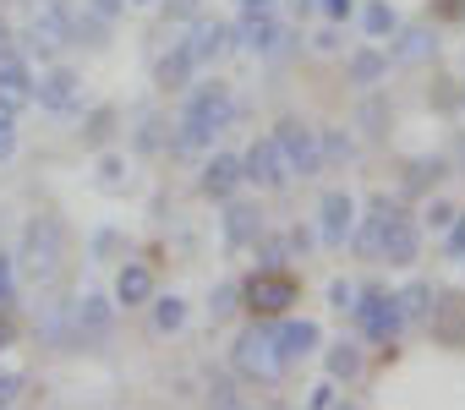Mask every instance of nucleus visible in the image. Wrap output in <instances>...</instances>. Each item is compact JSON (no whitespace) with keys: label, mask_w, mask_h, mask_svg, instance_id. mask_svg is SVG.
<instances>
[{"label":"nucleus","mask_w":465,"mask_h":410,"mask_svg":"<svg viewBox=\"0 0 465 410\" xmlns=\"http://www.w3.org/2000/svg\"><path fill=\"white\" fill-rule=\"evenodd\" d=\"M351 301H356V285L334 279V285H329V307H334V312H351Z\"/></svg>","instance_id":"4c0bfd02"},{"label":"nucleus","mask_w":465,"mask_h":410,"mask_svg":"<svg viewBox=\"0 0 465 410\" xmlns=\"http://www.w3.org/2000/svg\"><path fill=\"white\" fill-rule=\"evenodd\" d=\"M230 361H236V372L252 377V383H280L285 366H291V361L280 356V339H274L269 323H252V328L236 339V356H230Z\"/></svg>","instance_id":"f03ea898"},{"label":"nucleus","mask_w":465,"mask_h":410,"mask_svg":"<svg viewBox=\"0 0 465 410\" xmlns=\"http://www.w3.org/2000/svg\"><path fill=\"white\" fill-rule=\"evenodd\" d=\"M449 225H454V230H449V252L460 258V252H465V214H454Z\"/></svg>","instance_id":"37998d69"},{"label":"nucleus","mask_w":465,"mask_h":410,"mask_svg":"<svg viewBox=\"0 0 465 410\" xmlns=\"http://www.w3.org/2000/svg\"><path fill=\"white\" fill-rule=\"evenodd\" d=\"M0 104H12V110L34 104V77H28V61L17 50H0Z\"/></svg>","instance_id":"ddd939ff"},{"label":"nucleus","mask_w":465,"mask_h":410,"mask_svg":"<svg viewBox=\"0 0 465 410\" xmlns=\"http://www.w3.org/2000/svg\"><path fill=\"white\" fill-rule=\"evenodd\" d=\"M389 39H394V50H389V66H421V61H432V50H438V39H432V28H427V23L394 28Z\"/></svg>","instance_id":"2eb2a0df"},{"label":"nucleus","mask_w":465,"mask_h":410,"mask_svg":"<svg viewBox=\"0 0 465 410\" xmlns=\"http://www.w3.org/2000/svg\"><path fill=\"white\" fill-rule=\"evenodd\" d=\"M77 88H83V83H77V72L55 66V72H45V77L34 83V99H39L45 110H55V115H61V110H77Z\"/></svg>","instance_id":"a211bd4d"},{"label":"nucleus","mask_w":465,"mask_h":410,"mask_svg":"<svg viewBox=\"0 0 465 410\" xmlns=\"http://www.w3.org/2000/svg\"><path fill=\"white\" fill-rule=\"evenodd\" d=\"M242 159L236 153H213L208 164H203V181H197V191L203 197H213V202H230V197H236L242 191Z\"/></svg>","instance_id":"9b49d317"},{"label":"nucleus","mask_w":465,"mask_h":410,"mask_svg":"<svg viewBox=\"0 0 465 410\" xmlns=\"http://www.w3.org/2000/svg\"><path fill=\"white\" fill-rule=\"evenodd\" d=\"M291 6H296V12H307V6H312V0H291Z\"/></svg>","instance_id":"5fc2aeb1"},{"label":"nucleus","mask_w":465,"mask_h":410,"mask_svg":"<svg viewBox=\"0 0 465 410\" xmlns=\"http://www.w3.org/2000/svg\"><path fill=\"white\" fill-rule=\"evenodd\" d=\"M427 323H432V339L438 345H465V296H432V312H427Z\"/></svg>","instance_id":"dca6fc26"},{"label":"nucleus","mask_w":465,"mask_h":410,"mask_svg":"<svg viewBox=\"0 0 465 410\" xmlns=\"http://www.w3.org/2000/svg\"><path fill=\"white\" fill-rule=\"evenodd\" d=\"M230 115H236V99H230V88H224V83H203V88H192L181 121H192V126H203V132L213 137V132L230 126Z\"/></svg>","instance_id":"6e6552de"},{"label":"nucleus","mask_w":465,"mask_h":410,"mask_svg":"<svg viewBox=\"0 0 465 410\" xmlns=\"http://www.w3.org/2000/svg\"><path fill=\"white\" fill-rule=\"evenodd\" d=\"M61 258H66V230H61V220H50V214L28 220V225H23V247H17L12 263H23L28 279H55Z\"/></svg>","instance_id":"f257e3e1"},{"label":"nucleus","mask_w":465,"mask_h":410,"mask_svg":"<svg viewBox=\"0 0 465 410\" xmlns=\"http://www.w3.org/2000/svg\"><path fill=\"white\" fill-rule=\"evenodd\" d=\"M416 247H421L416 225H411L400 209H394V214H383V225H378V236H372V258H378V263L405 268V263H416Z\"/></svg>","instance_id":"0eeeda50"},{"label":"nucleus","mask_w":465,"mask_h":410,"mask_svg":"<svg viewBox=\"0 0 465 410\" xmlns=\"http://www.w3.org/2000/svg\"><path fill=\"white\" fill-rule=\"evenodd\" d=\"M274 148H280L285 175H318V170H323L318 132H312V126H302V121H280V126H274Z\"/></svg>","instance_id":"39448f33"},{"label":"nucleus","mask_w":465,"mask_h":410,"mask_svg":"<svg viewBox=\"0 0 465 410\" xmlns=\"http://www.w3.org/2000/svg\"><path fill=\"white\" fill-rule=\"evenodd\" d=\"M356 372H361V345H351V339L329 345V377H334V383H351Z\"/></svg>","instance_id":"b1692460"},{"label":"nucleus","mask_w":465,"mask_h":410,"mask_svg":"<svg viewBox=\"0 0 465 410\" xmlns=\"http://www.w3.org/2000/svg\"><path fill=\"white\" fill-rule=\"evenodd\" d=\"M383 121H389V110H383V99H367V104H361V126H367L372 137H383Z\"/></svg>","instance_id":"473e14b6"},{"label":"nucleus","mask_w":465,"mask_h":410,"mask_svg":"<svg viewBox=\"0 0 465 410\" xmlns=\"http://www.w3.org/2000/svg\"><path fill=\"white\" fill-rule=\"evenodd\" d=\"M296 296H302V285H296L285 268H258V274L242 285V301L252 307V317H285V312L296 307Z\"/></svg>","instance_id":"7ed1b4c3"},{"label":"nucleus","mask_w":465,"mask_h":410,"mask_svg":"<svg viewBox=\"0 0 465 410\" xmlns=\"http://www.w3.org/2000/svg\"><path fill=\"white\" fill-rule=\"evenodd\" d=\"M460 258H465V252H460Z\"/></svg>","instance_id":"13d9d810"},{"label":"nucleus","mask_w":465,"mask_h":410,"mask_svg":"<svg viewBox=\"0 0 465 410\" xmlns=\"http://www.w3.org/2000/svg\"><path fill=\"white\" fill-rule=\"evenodd\" d=\"M12 148H17V137H12V132H0V164L12 159Z\"/></svg>","instance_id":"8fccbe9b"},{"label":"nucleus","mask_w":465,"mask_h":410,"mask_svg":"<svg viewBox=\"0 0 465 410\" xmlns=\"http://www.w3.org/2000/svg\"><path fill=\"white\" fill-rule=\"evenodd\" d=\"M263 12H274V0H242V17H263Z\"/></svg>","instance_id":"de8ad7c7"},{"label":"nucleus","mask_w":465,"mask_h":410,"mask_svg":"<svg viewBox=\"0 0 465 410\" xmlns=\"http://www.w3.org/2000/svg\"><path fill=\"white\" fill-rule=\"evenodd\" d=\"M72 44V6L66 0H34V23H28V50L61 55Z\"/></svg>","instance_id":"423d86ee"},{"label":"nucleus","mask_w":465,"mask_h":410,"mask_svg":"<svg viewBox=\"0 0 465 410\" xmlns=\"http://www.w3.org/2000/svg\"><path fill=\"white\" fill-rule=\"evenodd\" d=\"M438 12H443V17H465V0H443Z\"/></svg>","instance_id":"3c124183"},{"label":"nucleus","mask_w":465,"mask_h":410,"mask_svg":"<svg viewBox=\"0 0 465 410\" xmlns=\"http://www.w3.org/2000/svg\"><path fill=\"white\" fill-rule=\"evenodd\" d=\"M99 186H104V191H121V186H126V159H121V153H104V159H99Z\"/></svg>","instance_id":"c85d7f7f"},{"label":"nucleus","mask_w":465,"mask_h":410,"mask_svg":"<svg viewBox=\"0 0 465 410\" xmlns=\"http://www.w3.org/2000/svg\"><path fill=\"white\" fill-rule=\"evenodd\" d=\"M285 247H291V252H307V247H312V230H302V225H296V230L285 236Z\"/></svg>","instance_id":"a18cd8bd"},{"label":"nucleus","mask_w":465,"mask_h":410,"mask_svg":"<svg viewBox=\"0 0 465 410\" xmlns=\"http://www.w3.org/2000/svg\"><path fill=\"white\" fill-rule=\"evenodd\" d=\"M208 405H236V388H230V377H208Z\"/></svg>","instance_id":"58836bf2"},{"label":"nucleus","mask_w":465,"mask_h":410,"mask_svg":"<svg viewBox=\"0 0 465 410\" xmlns=\"http://www.w3.org/2000/svg\"><path fill=\"white\" fill-rule=\"evenodd\" d=\"M318 153L323 159H356V142L340 137V132H318Z\"/></svg>","instance_id":"7c9ffc66"},{"label":"nucleus","mask_w":465,"mask_h":410,"mask_svg":"<svg viewBox=\"0 0 465 410\" xmlns=\"http://www.w3.org/2000/svg\"><path fill=\"white\" fill-rule=\"evenodd\" d=\"M258 236H263V214H258V202H230V209H224V241H230V252L252 247Z\"/></svg>","instance_id":"6ab92c4d"},{"label":"nucleus","mask_w":465,"mask_h":410,"mask_svg":"<svg viewBox=\"0 0 465 410\" xmlns=\"http://www.w3.org/2000/svg\"><path fill=\"white\" fill-rule=\"evenodd\" d=\"M197 66H192V55H186V44H175L170 55H159V66H153V83L159 88H186V77H192Z\"/></svg>","instance_id":"4be33fe9"},{"label":"nucleus","mask_w":465,"mask_h":410,"mask_svg":"<svg viewBox=\"0 0 465 410\" xmlns=\"http://www.w3.org/2000/svg\"><path fill=\"white\" fill-rule=\"evenodd\" d=\"M460 23H465V17H460Z\"/></svg>","instance_id":"4d7b16f0"},{"label":"nucleus","mask_w":465,"mask_h":410,"mask_svg":"<svg viewBox=\"0 0 465 410\" xmlns=\"http://www.w3.org/2000/svg\"><path fill=\"white\" fill-rule=\"evenodd\" d=\"M236 39H242V50H252V55H274V50L285 44V28L274 23V12H263V17H242Z\"/></svg>","instance_id":"aec40b11"},{"label":"nucleus","mask_w":465,"mask_h":410,"mask_svg":"<svg viewBox=\"0 0 465 410\" xmlns=\"http://www.w3.org/2000/svg\"><path fill=\"white\" fill-rule=\"evenodd\" d=\"M12 296H17V268H12L6 252H0V307H12Z\"/></svg>","instance_id":"c9c22d12"},{"label":"nucleus","mask_w":465,"mask_h":410,"mask_svg":"<svg viewBox=\"0 0 465 410\" xmlns=\"http://www.w3.org/2000/svg\"><path fill=\"white\" fill-rule=\"evenodd\" d=\"M318 6H323V17H329V23H351L356 0H318Z\"/></svg>","instance_id":"ea45409f"},{"label":"nucleus","mask_w":465,"mask_h":410,"mask_svg":"<svg viewBox=\"0 0 465 410\" xmlns=\"http://www.w3.org/2000/svg\"><path fill=\"white\" fill-rule=\"evenodd\" d=\"M236 301H242V285H230V279H224V285H213L208 312H213V317H230V312H236Z\"/></svg>","instance_id":"c756f323"},{"label":"nucleus","mask_w":465,"mask_h":410,"mask_svg":"<svg viewBox=\"0 0 465 410\" xmlns=\"http://www.w3.org/2000/svg\"><path fill=\"white\" fill-rule=\"evenodd\" d=\"M208 142H213V137H208L203 126H192V121H181V126H175V137H170V153H203Z\"/></svg>","instance_id":"cd10ccee"},{"label":"nucleus","mask_w":465,"mask_h":410,"mask_svg":"<svg viewBox=\"0 0 465 410\" xmlns=\"http://www.w3.org/2000/svg\"><path fill=\"white\" fill-rule=\"evenodd\" d=\"M110 126H115V110H94V121H88V132H83V137L99 148V142L110 137Z\"/></svg>","instance_id":"72a5a7b5"},{"label":"nucleus","mask_w":465,"mask_h":410,"mask_svg":"<svg viewBox=\"0 0 465 410\" xmlns=\"http://www.w3.org/2000/svg\"><path fill=\"white\" fill-rule=\"evenodd\" d=\"M132 6H148V0H132Z\"/></svg>","instance_id":"6e6d98bb"},{"label":"nucleus","mask_w":465,"mask_h":410,"mask_svg":"<svg viewBox=\"0 0 465 410\" xmlns=\"http://www.w3.org/2000/svg\"><path fill=\"white\" fill-rule=\"evenodd\" d=\"M274 339H280V356H285V361H307V356L323 345V328H318L312 317H285V323L274 328Z\"/></svg>","instance_id":"f3484780"},{"label":"nucleus","mask_w":465,"mask_h":410,"mask_svg":"<svg viewBox=\"0 0 465 410\" xmlns=\"http://www.w3.org/2000/svg\"><path fill=\"white\" fill-rule=\"evenodd\" d=\"M115 247H121V236H115V230H99V236H94V252H99V258H110Z\"/></svg>","instance_id":"c03bdc74"},{"label":"nucleus","mask_w":465,"mask_h":410,"mask_svg":"<svg viewBox=\"0 0 465 410\" xmlns=\"http://www.w3.org/2000/svg\"><path fill=\"white\" fill-rule=\"evenodd\" d=\"M12 115H17L12 104H0V132H12Z\"/></svg>","instance_id":"603ef678"},{"label":"nucleus","mask_w":465,"mask_h":410,"mask_svg":"<svg viewBox=\"0 0 465 410\" xmlns=\"http://www.w3.org/2000/svg\"><path fill=\"white\" fill-rule=\"evenodd\" d=\"M421 220H427V225H432V230H443V225H449V220H454V209H449V202H443V197H438V202H427V214H421Z\"/></svg>","instance_id":"79ce46f5"},{"label":"nucleus","mask_w":465,"mask_h":410,"mask_svg":"<svg viewBox=\"0 0 465 410\" xmlns=\"http://www.w3.org/2000/svg\"><path fill=\"white\" fill-rule=\"evenodd\" d=\"M394 307H400V317L405 323H421L427 312H432V285H421V279H411L400 296H394Z\"/></svg>","instance_id":"5701e85b"},{"label":"nucleus","mask_w":465,"mask_h":410,"mask_svg":"<svg viewBox=\"0 0 465 410\" xmlns=\"http://www.w3.org/2000/svg\"><path fill=\"white\" fill-rule=\"evenodd\" d=\"M224 50H230V28L213 23V17H197L192 23V39H186L192 66H213V61H224Z\"/></svg>","instance_id":"4468645a"},{"label":"nucleus","mask_w":465,"mask_h":410,"mask_svg":"<svg viewBox=\"0 0 465 410\" xmlns=\"http://www.w3.org/2000/svg\"><path fill=\"white\" fill-rule=\"evenodd\" d=\"M351 230H356V197L351 191H323V202H318V236H323V247H345Z\"/></svg>","instance_id":"1a4fd4ad"},{"label":"nucleus","mask_w":465,"mask_h":410,"mask_svg":"<svg viewBox=\"0 0 465 410\" xmlns=\"http://www.w3.org/2000/svg\"><path fill=\"white\" fill-rule=\"evenodd\" d=\"M186 328V301L181 296H159L153 301V334H181Z\"/></svg>","instance_id":"bb28decb"},{"label":"nucleus","mask_w":465,"mask_h":410,"mask_svg":"<svg viewBox=\"0 0 465 410\" xmlns=\"http://www.w3.org/2000/svg\"><path fill=\"white\" fill-rule=\"evenodd\" d=\"M159 142H164V137H159V121L143 115V121H137V148H159Z\"/></svg>","instance_id":"a19ab883"},{"label":"nucleus","mask_w":465,"mask_h":410,"mask_svg":"<svg viewBox=\"0 0 465 410\" xmlns=\"http://www.w3.org/2000/svg\"><path fill=\"white\" fill-rule=\"evenodd\" d=\"M383 72H389V55H383V50H361V55H351V83H356V88H372Z\"/></svg>","instance_id":"a878e982"},{"label":"nucleus","mask_w":465,"mask_h":410,"mask_svg":"<svg viewBox=\"0 0 465 410\" xmlns=\"http://www.w3.org/2000/svg\"><path fill=\"white\" fill-rule=\"evenodd\" d=\"M258 258H263V268H280V263H285V241H274V236H258Z\"/></svg>","instance_id":"e433bc0d"},{"label":"nucleus","mask_w":465,"mask_h":410,"mask_svg":"<svg viewBox=\"0 0 465 410\" xmlns=\"http://www.w3.org/2000/svg\"><path fill=\"white\" fill-rule=\"evenodd\" d=\"M361 28H367V39H389L400 28V17H394L389 0H367V6H361Z\"/></svg>","instance_id":"393cba45"},{"label":"nucleus","mask_w":465,"mask_h":410,"mask_svg":"<svg viewBox=\"0 0 465 410\" xmlns=\"http://www.w3.org/2000/svg\"><path fill=\"white\" fill-rule=\"evenodd\" d=\"M66 317H72V339H104L110 323H115V307L104 296H83V301L66 307Z\"/></svg>","instance_id":"f8f14e48"},{"label":"nucleus","mask_w":465,"mask_h":410,"mask_svg":"<svg viewBox=\"0 0 465 410\" xmlns=\"http://www.w3.org/2000/svg\"><path fill=\"white\" fill-rule=\"evenodd\" d=\"M88 12H99V17H115V12H121V0H94Z\"/></svg>","instance_id":"09e8293b"},{"label":"nucleus","mask_w":465,"mask_h":410,"mask_svg":"<svg viewBox=\"0 0 465 410\" xmlns=\"http://www.w3.org/2000/svg\"><path fill=\"white\" fill-rule=\"evenodd\" d=\"M307 405H312V410H334V405H345V394H340V383L329 377V383H318V388H312V399H307Z\"/></svg>","instance_id":"2f4dec72"},{"label":"nucleus","mask_w":465,"mask_h":410,"mask_svg":"<svg viewBox=\"0 0 465 410\" xmlns=\"http://www.w3.org/2000/svg\"><path fill=\"white\" fill-rule=\"evenodd\" d=\"M115 301H121V307L153 301V268H148V263H121V274H115Z\"/></svg>","instance_id":"412c9836"},{"label":"nucleus","mask_w":465,"mask_h":410,"mask_svg":"<svg viewBox=\"0 0 465 410\" xmlns=\"http://www.w3.org/2000/svg\"><path fill=\"white\" fill-rule=\"evenodd\" d=\"M242 175H247L252 186H263V191H274V186H285V181H291V175H285V164H280L274 137H258V142L242 153Z\"/></svg>","instance_id":"9d476101"},{"label":"nucleus","mask_w":465,"mask_h":410,"mask_svg":"<svg viewBox=\"0 0 465 410\" xmlns=\"http://www.w3.org/2000/svg\"><path fill=\"white\" fill-rule=\"evenodd\" d=\"M318 50H340V23H329V28L318 34Z\"/></svg>","instance_id":"49530a36"},{"label":"nucleus","mask_w":465,"mask_h":410,"mask_svg":"<svg viewBox=\"0 0 465 410\" xmlns=\"http://www.w3.org/2000/svg\"><path fill=\"white\" fill-rule=\"evenodd\" d=\"M0 50H12V28H6V17H0Z\"/></svg>","instance_id":"864d4df0"},{"label":"nucleus","mask_w":465,"mask_h":410,"mask_svg":"<svg viewBox=\"0 0 465 410\" xmlns=\"http://www.w3.org/2000/svg\"><path fill=\"white\" fill-rule=\"evenodd\" d=\"M23 388H28V377H23V372H0V405H17V399H23Z\"/></svg>","instance_id":"f704fd0d"},{"label":"nucleus","mask_w":465,"mask_h":410,"mask_svg":"<svg viewBox=\"0 0 465 410\" xmlns=\"http://www.w3.org/2000/svg\"><path fill=\"white\" fill-rule=\"evenodd\" d=\"M351 317H356V323H361V334H367V339H378V345H394V334L405 328V317H400L394 296H389V290H378V285L356 290V301H351Z\"/></svg>","instance_id":"20e7f679"}]
</instances>
